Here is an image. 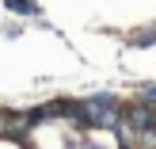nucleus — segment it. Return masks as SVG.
Masks as SVG:
<instances>
[{
  "label": "nucleus",
  "instance_id": "1",
  "mask_svg": "<svg viewBox=\"0 0 156 149\" xmlns=\"http://www.w3.org/2000/svg\"><path fill=\"white\" fill-rule=\"evenodd\" d=\"M80 122L84 126H114L118 122V103L111 96H91L88 103H80Z\"/></svg>",
  "mask_w": 156,
  "mask_h": 149
},
{
  "label": "nucleus",
  "instance_id": "2",
  "mask_svg": "<svg viewBox=\"0 0 156 149\" xmlns=\"http://www.w3.org/2000/svg\"><path fill=\"white\" fill-rule=\"evenodd\" d=\"M126 119L133 122V126L141 130V134L149 138V142L156 138V115H152V107H145V103H137V107H129V111H126Z\"/></svg>",
  "mask_w": 156,
  "mask_h": 149
},
{
  "label": "nucleus",
  "instance_id": "3",
  "mask_svg": "<svg viewBox=\"0 0 156 149\" xmlns=\"http://www.w3.org/2000/svg\"><path fill=\"white\" fill-rule=\"evenodd\" d=\"M133 42H137V46H149V42H156V27H152V31H145V35L137 31V35H133Z\"/></svg>",
  "mask_w": 156,
  "mask_h": 149
},
{
  "label": "nucleus",
  "instance_id": "4",
  "mask_svg": "<svg viewBox=\"0 0 156 149\" xmlns=\"http://www.w3.org/2000/svg\"><path fill=\"white\" fill-rule=\"evenodd\" d=\"M8 8H12V12H34L27 0H8Z\"/></svg>",
  "mask_w": 156,
  "mask_h": 149
},
{
  "label": "nucleus",
  "instance_id": "5",
  "mask_svg": "<svg viewBox=\"0 0 156 149\" xmlns=\"http://www.w3.org/2000/svg\"><path fill=\"white\" fill-rule=\"evenodd\" d=\"M145 99H156V88H149V92H145Z\"/></svg>",
  "mask_w": 156,
  "mask_h": 149
}]
</instances>
